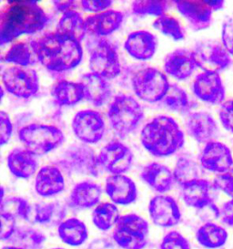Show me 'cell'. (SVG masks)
Segmentation results:
<instances>
[{"label": "cell", "mask_w": 233, "mask_h": 249, "mask_svg": "<svg viewBox=\"0 0 233 249\" xmlns=\"http://www.w3.org/2000/svg\"><path fill=\"white\" fill-rule=\"evenodd\" d=\"M72 130L76 137L85 144H95L104 137L106 124L98 110H82L73 117Z\"/></svg>", "instance_id": "obj_12"}, {"label": "cell", "mask_w": 233, "mask_h": 249, "mask_svg": "<svg viewBox=\"0 0 233 249\" xmlns=\"http://www.w3.org/2000/svg\"><path fill=\"white\" fill-rule=\"evenodd\" d=\"M175 182L183 186L187 183L200 179V167L195 160L189 156H181L173 170Z\"/></svg>", "instance_id": "obj_37"}, {"label": "cell", "mask_w": 233, "mask_h": 249, "mask_svg": "<svg viewBox=\"0 0 233 249\" xmlns=\"http://www.w3.org/2000/svg\"><path fill=\"white\" fill-rule=\"evenodd\" d=\"M101 196L100 185L90 181H83L73 187L69 195V204L80 210L89 209L100 204Z\"/></svg>", "instance_id": "obj_26"}, {"label": "cell", "mask_w": 233, "mask_h": 249, "mask_svg": "<svg viewBox=\"0 0 233 249\" xmlns=\"http://www.w3.org/2000/svg\"><path fill=\"white\" fill-rule=\"evenodd\" d=\"M59 164L68 174L98 178L101 175V163L99 155L87 145H74L62 154Z\"/></svg>", "instance_id": "obj_8"}, {"label": "cell", "mask_w": 233, "mask_h": 249, "mask_svg": "<svg viewBox=\"0 0 233 249\" xmlns=\"http://www.w3.org/2000/svg\"><path fill=\"white\" fill-rule=\"evenodd\" d=\"M80 82L83 85L85 99L96 107H100L109 100L111 94L107 79L98 74L89 72L81 77Z\"/></svg>", "instance_id": "obj_28"}, {"label": "cell", "mask_w": 233, "mask_h": 249, "mask_svg": "<svg viewBox=\"0 0 233 249\" xmlns=\"http://www.w3.org/2000/svg\"><path fill=\"white\" fill-rule=\"evenodd\" d=\"M141 144L155 157L176 154L185 143V135L178 122L167 115L153 118L142 128Z\"/></svg>", "instance_id": "obj_3"}, {"label": "cell", "mask_w": 233, "mask_h": 249, "mask_svg": "<svg viewBox=\"0 0 233 249\" xmlns=\"http://www.w3.org/2000/svg\"><path fill=\"white\" fill-rule=\"evenodd\" d=\"M213 186L217 190L233 198V167L224 174L216 176L213 181Z\"/></svg>", "instance_id": "obj_43"}, {"label": "cell", "mask_w": 233, "mask_h": 249, "mask_svg": "<svg viewBox=\"0 0 233 249\" xmlns=\"http://www.w3.org/2000/svg\"><path fill=\"white\" fill-rule=\"evenodd\" d=\"M18 139L35 156H43L60 146L65 135L56 125L31 124L18 131Z\"/></svg>", "instance_id": "obj_5"}, {"label": "cell", "mask_w": 233, "mask_h": 249, "mask_svg": "<svg viewBox=\"0 0 233 249\" xmlns=\"http://www.w3.org/2000/svg\"><path fill=\"white\" fill-rule=\"evenodd\" d=\"M140 177L151 189L160 194L171 190L175 183L173 172L160 162H150L142 169Z\"/></svg>", "instance_id": "obj_24"}, {"label": "cell", "mask_w": 233, "mask_h": 249, "mask_svg": "<svg viewBox=\"0 0 233 249\" xmlns=\"http://www.w3.org/2000/svg\"><path fill=\"white\" fill-rule=\"evenodd\" d=\"M221 223L233 227V198L225 202L219 208V218Z\"/></svg>", "instance_id": "obj_49"}, {"label": "cell", "mask_w": 233, "mask_h": 249, "mask_svg": "<svg viewBox=\"0 0 233 249\" xmlns=\"http://www.w3.org/2000/svg\"><path fill=\"white\" fill-rule=\"evenodd\" d=\"M163 68L165 73L176 80H187L198 68L193 51L178 49L168 53L164 59Z\"/></svg>", "instance_id": "obj_20"}, {"label": "cell", "mask_w": 233, "mask_h": 249, "mask_svg": "<svg viewBox=\"0 0 233 249\" xmlns=\"http://www.w3.org/2000/svg\"><path fill=\"white\" fill-rule=\"evenodd\" d=\"M65 210L59 203H40L31 205L29 221L31 224L49 225L62 220Z\"/></svg>", "instance_id": "obj_33"}, {"label": "cell", "mask_w": 233, "mask_h": 249, "mask_svg": "<svg viewBox=\"0 0 233 249\" xmlns=\"http://www.w3.org/2000/svg\"><path fill=\"white\" fill-rule=\"evenodd\" d=\"M65 177L56 165H46L39 169L35 178V191L42 197L57 196L65 189Z\"/></svg>", "instance_id": "obj_22"}, {"label": "cell", "mask_w": 233, "mask_h": 249, "mask_svg": "<svg viewBox=\"0 0 233 249\" xmlns=\"http://www.w3.org/2000/svg\"><path fill=\"white\" fill-rule=\"evenodd\" d=\"M102 168L111 175H124L133 163V153L119 141H112L103 147L99 154Z\"/></svg>", "instance_id": "obj_13"}, {"label": "cell", "mask_w": 233, "mask_h": 249, "mask_svg": "<svg viewBox=\"0 0 233 249\" xmlns=\"http://www.w3.org/2000/svg\"><path fill=\"white\" fill-rule=\"evenodd\" d=\"M155 30L160 31L163 35L171 37L173 40L180 41L185 38V31L180 21L172 16L163 15L159 17L152 23Z\"/></svg>", "instance_id": "obj_39"}, {"label": "cell", "mask_w": 233, "mask_h": 249, "mask_svg": "<svg viewBox=\"0 0 233 249\" xmlns=\"http://www.w3.org/2000/svg\"><path fill=\"white\" fill-rule=\"evenodd\" d=\"M160 249H191L189 240L178 231H170L164 235Z\"/></svg>", "instance_id": "obj_42"}, {"label": "cell", "mask_w": 233, "mask_h": 249, "mask_svg": "<svg viewBox=\"0 0 233 249\" xmlns=\"http://www.w3.org/2000/svg\"><path fill=\"white\" fill-rule=\"evenodd\" d=\"M90 71L107 80L116 78L121 72V64L116 48L107 39H100L89 55Z\"/></svg>", "instance_id": "obj_10"}, {"label": "cell", "mask_w": 233, "mask_h": 249, "mask_svg": "<svg viewBox=\"0 0 233 249\" xmlns=\"http://www.w3.org/2000/svg\"><path fill=\"white\" fill-rule=\"evenodd\" d=\"M51 96L59 106H74L85 99L81 82L61 80L52 86Z\"/></svg>", "instance_id": "obj_29"}, {"label": "cell", "mask_w": 233, "mask_h": 249, "mask_svg": "<svg viewBox=\"0 0 233 249\" xmlns=\"http://www.w3.org/2000/svg\"><path fill=\"white\" fill-rule=\"evenodd\" d=\"M113 5V1L111 0H83L80 1V6L84 11L90 13H101L109 10Z\"/></svg>", "instance_id": "obj_48"}, {"label": "cell", "mask_w": 233, "mask_h": 249, "mask_svg": "<svg viewBox=\"0 0 233 249\" xmlns=\"http://www.w3.org/2000/svg\"><path fill=\"white\" fill-rule=\"evenodd\" d=\"M105 192L116 205H131L138 197L136 183L125 175H111L107 177Z\"/></svg>", "instance_id": "obj_19"}, {"label": "cell", "mask_w": 233, "mask_h": 249, "mask_svg": "<svg viewBox=\"0 0 233 249\" xmlns=\"http://www.w3.org/2000/svg\"><path fill=\"white\" fill-rule=\"evenodd\" d=\"M158 39L149 30H136L131 33L124 48L132 59L139 61H147L152 59L157 51Z\"/></svg>", "instance_id": "obj_21"}, {"label": "cell", "mask_w": 233, "mask_h": 249, "mask_svg": "<svg viewBox=\"0 0 233 249\" xmlns=\"http://www.w3.org/2000/svg\"><path fill=\"white\" fill-rule=\"evenodd\" d=\"M162 103L167 110L174 112H185L191 108V102L188 93L177 84H170Z\"/></svg>", "instance_id": "obj_38"}, {"label": "cell", "mask_w": 233, "mask_h": 249, "mask_svg": "<svg viewBox=\"0 0 233 249\" xmlns=\"http://www.w3.org/2000/svg\"><path fill=\"white\" fill-rule=\"evenodd\" d=\"M197 66L203 72L218 73L232 64V58L222 43L213 40L199 42L193 50Z\"/></svg>", "instance_id": "obj_11"}, {"label": "cell", "mask_w": 233, "mask_h": 249, "mask_svg": "<svg viewBox=\"0 0 233 249\" xmlns=\"http://www.w3.org/2000/svg\"><path fill=\"white\" fill-rule=\"evenodd\" d=\"M119 210L115 204L104 202L95 206L92 211V223L100 231H109L115 227L119 218Z\"/></svg>", "instance_id": "obj_34"}, {"label": "cell", "mask_w": 233, "mask_h": 249, "mask_svg": "<svg viewBox=\"0 0 233 249\" xmlns=\"http://www.w3.org/2000/svg\"><path fill=\"white\" fill-rule=\"evenodd\" d=\"M17 219L6 213H1V231L0 239L2 241H9L17 231Z\"/></svg>", "instance_id": "obj_45"}, {"label": "cell", "mask_w": 233, "mask_h": 249, "mask_svg": "<svg viewBox=\"0 0 233 249\" xmlns=\"http://www.w3.org/2000/svg\"><path fill=\"white\" fill-rule=\"evenodd\" d=\"M7 165L17 178L29 179L35 175L38 167L36 156L26 148H15L7 157Z\"/></svg>", "instance_id": "obj_25"}, {"label": "cell", "mask_w": 233, "mask_h": 249, "mask_svg": "<svg viewBox=\"0 0 233 249\" xmlns=\"http://www.w3.org/2000/svg\"><path fill=\"white\" fill-rule=\"evenodd\" d=\"M46 240L47 236L41 231L33 227H17L9 241L23 249H41Z\"/></svg>", "instance_id": "obj_36"}, {"label": "cell", "mask_w": 233, "mask_h": 249, "mask_svg": "<svg viewBox=\"0 0 233 249\" xmlns=\"http://www.w3.org/2000/svg\"><path fill=\"white\" fill-rule=\"evenodd\" d=\"M218 117L223 128L228 132L233 133V99L221 104Z\"/></svg>", "instance_id": "obj_46"}, {"label": "cell", "mask_w": 233, "mask_h": 249, "mask_svg": "<svg viewBox=\"0 0 233 249\" xmlns=\"http://www.w3.org/2000/svg\"><path fill=\"white\" fill-rule=\"evenodd\" d=\"M189 136L199 143H208L218 136V127L211 113L200 110L188 115L185 122Z\"/></svg>", "instance_id": "obj_18"}, {"label": "cell", "mask_w": 233, "mask_h": 249, "mask_svg": "<svg viewBox=\"0 0 233 249\" xmlns=\"http://www.w3.org/2000/svg\"><path fill=\"white\" fill-rule=\"evenodd\" d=\"M57 31L80 42L87 33L86 18L76 10L67 11L58 20Z\"/></svg>", "instance_id": "obj_32"}, {"label": "cell", "mask_w": 233, "mask_h": 249, "mask_svg": "<svg viewBox=\"0 0 233 249\" xmlns=\"http://www.w3.org/2000/svg\"><path fill=\"white\" fill-rule=\"evenodd\" d=\"M202 168L216 174H224L233 167V154L225 143L211 141L206 143L200 156Z\"/></svg>", "instance_id": "obj_16"}, {"label": "cell", "mask_w": 233, "mask_h": 249, "mask_svg": "<svg viewBox=\"0 0 233 249\" xmlns=\"http://www.w3.org/2000/svg\"><path fill=\"white\" fill-rule=\"evenodd\" d=\"M36 59L54 72L67 71L79 66L83 59L80 41L59 33L49 32L30 41Z\"/></svg>", "instance_id": "obj_1"}, {"label": "cell", "mask_w": 233, "mask_h": 249, "mask_svg": "<svg viewBox=\"0 0 233 249\" xmlns=\"http://www.w3.org/2000/svg\"><path fill=\"white\" fill-rule=\"evenodd\" d=\"M49 17L36 1H8L0 12V45L43 30Z\"/></svg>", "instance_id": "obj_2"}, {"label": "cell", "mask_w": 233, "mask_h": 249, "mask_svg": "<svg viewBox=\"0 0 233 249\" xmlns=\"http://www.w3.org/2000/svg\"><path fill=\"white\" fill-rule=\"evenodd\" d=\"M53 5L58 11L64 14L67 11L75 10L76 1H53Z\"/></svg>", "instance_id": "obj_50"}, {"label": "cell", "mask_w": 233, "mask_h": 249, "mask_svg": "<svg viewBox=\"0 0 233 249\" xmlns=\"http://www.w3.org/2000/svg\"><path fill=\"white\" fill-rule=\"evenodd\" d=\"M131 83L138 99L150 103L162 101L170 86L166 73L154 67L137 71L132 76Z\"/></svg>", "instance_id": "obj_7"}, {"label": "cell", "mask_w": 233, "mask_h": 249, "mask_svg": "<svg viewBox=\"0 0 233 249\" xmlns=\"http://www.w3.org/2000/svg\"><path fill=\"white\" fill-rule=\"evenodd\" d=\"M150 225L136 213L120 215L113 229L112 237L122 249H144L148 245Z\"/></svg>", "instance_id": "obj_6"}, {"label": "cell", "mask_w": 233, "mask_h": 249, "mask_svg": "<svg viewBox=\"0 0 233 249\" xmlns=\"http://www.w3.org/2000/svg\"><path fill=\"white\" fill-rule=\"evenodd\" d=\"M167 9V1L139 0L133 1L131 4V11L137 16H155L159 18L165 15Z\"/></svg>", "instance_id": "obj_41"}, {"label": "cell", "mask_w": 233, "mask_h": 249, "mask_svg": "<svg viewBox=\"0 0 233 249\" xmlns=\"http://www.w3.org/2000/svg\"><path fill=\"white\" fill-rule=\"evenodd\" d=\"M211 188V183L203 178L192 181L182 186V199L189 207L201 210L213 203Z\"/></svg>", "instance_id": "obj_27"}, {"label": "cell", "mask_w": 233, "mask_h": 249, "mask_svg": "<svg viewBox=\"0 0 233 249\" xmlns=\"http://www.w3.org/2000/svg\"><path fill=\"white\" fill-rule=\"evenodd\" d=\"M221 43L233 57V15L227 16L221 28Z\"/></svg>", "instance_id": "obj_44"}, {"label": "cell", "mask_w": 233, "mask_h": 249, "mask_svg": "<svg viewBox=\"0 0 233 249\" xmlns=\"http://www.w3.org/2000/svg\"><path fill=\"white\" fill-rule=\"evenodd\" d=\"M175 5L180 14L189 23L191 30L200 31L211 26L213 10L208 1L182 0L175 1Z\"/></svg>", "instance_id": "obj_17"}, {"label": "cell", "mask_w": 233, "mask_h": 249, "mask_svg": "<svg viewBox=\"0 0 233 249\" xmlns=\"http://www.w3.org/2000/svg\"><path fill=\"white\" fill-rule=\"evenodd\" d=\"M63 249V248H54V249Z\"/></svg>", "instance_id": "obj_53"}, {"label": "cell", "mask_w": 233, "mask_h": 249, "mask_svg": "<svg viewBox=\"0 0 233 249\" xmlns=\"http://www.w3.org/2000/svg\"><path fill=\"white\" fill-rule=\"evenodd\" d=\"M123 20L124 14L122 12L109 9L101 13L87 17V31L95 36L106 37L118 30Z\"/></svg>", "instance_id": "obj_23"}, {"label": "cell", "mask_w": 233, "mask_h": 249, "mask_svg": "<svg viewBox=\"0 0 233 249\" xmlns=\"http://www.w3.org/2000/svg\"><path fill=\"white\" fill-rule=\"evenodd\" d=\"M2 59L14 66L29 67L36 63V57L30 42H17L7 50Z\"/></svg>", "instance_id": "obj_35"}, {"label": "cell", "mask_w": 233, "mask_h": 249, "mask_svg": "<svg viewBox=\"0 0 233 249\" xmlns=\"http://www.w3.org/2000/svg\"><path fill=\"white\" fill-rule=\"evenodd\" d=\"M210 7L212 8L213 11H218L224 7V1L218 0V1H208Z\"/></svg>", "instance_id": "obj_51"}, {"label": "cell", "mask_w": 233, "mask_h": 249, "mask_svg": "<svg viewBox=\"0 0 233 249\" xmlns=\"http://www.w3.org/2000/svg\"><path fill=\"white\" fill-rule=\"evenodd\" d=\"M31 205L25 198L19 196H9L1 201L0 211L17 218L29 221Z\"/></svg>", "instance_id": "obj_40"}, {"label": "cell", "mask_w": 233, "mask_h": 249, "mask_svg": "<svg viewBox=\"0 0 233 249\" xmlns=\"http://www.w3.org/2000/svg\"><path fill=\"white\" fill-rule=\"evenodd\" d=\"M2 83L10 94L20 99H29L39 89L38 74L29 67H8L2 73Z\"/></svg>", "instance_id": "obj_9"}, {"label": "cell", "mask_w": 233, "mask_h": 249, "mask_svg": "<svg viewBox=\"0 0 233 249\" xmlns=\"http://www.w3.org/2000/svg\"><path fill=\"white\" fill-rule=\"evenodd\" d=\"M2 249H23L21 248H18V247H16V246H7V247H4L2 248Z\"/></svg>", "instance_id": "obj_52"}, {"label": "cell", "mask_w": 233, "mask_h": 249, "mask_svg": "<svg viewBox=\"0 0 233 249\" xmlns=\"http://www.w3.org/2000/svg\"><path fill=\"white\" fill-rule=\"evenodd\" d=\"M107 116L113 132L119 138H125L136 130L144 117V111L134 97L120 93L110 103Z\"/></svg>", "instance_id": "obj_4"}, {"label": "cell", "mask_w": 233, "mask_h": 249, "mask_svg": "<svg viewBox=\"0 0 233 249\" xmlns=\"http://www.w3.org/2000/svg\"><path fill=\"white\" fill-rule=\"evenodd\" d=\"M13 133V124L11 119L5 110L0 112V145L4 146L11 139Z\"/></svg>", "instance_id": "obj_47"}, {"label": "cell", "mask_w": 233, "mask_h": 249, "mask_svg": "<svg viewBox=\"0 0 233 249\" xmlns=\"http://www.w3.org/2000/svg\"><path fill=\"white\" fill-rule=\"evenodd\" d=\"M192 90L200 101L211 105L223 103L225 99L223 81L219 74L215 72L198 74L192 83Z\"/></svg>", "instance_id": "obj_15"}, {"label": "cell", "mask_w": 233, "mask_h": 249, "mask_svg": "<svg viewBox=\"0 0 233 249\" xmlns=\"http://www.w3.org/2000/svg\"><path fill=\"white\" fill-rule=\"evenodd\" d=\"M228 237L229 234L225 228L212 222L204 224L196 232L197 241L205 249L222 248L228 240Z\"/></svg>", "instance_id": "obj_31"}, {"label": "cell", "mask_w": 233, "mask_h": 249, "mask_svg": "<svg viewBox=\"0 0 233 249\" xmlns=\"http://www.w3.org/2000/svg\"><path fill=\"white\" fill-rule=\"evenodd\" d=\"M149 214L153 224L162 228L176 227L182 221V212L174 198L159 195L150 201Z\"/></svg>", "instance_id": "obj_14"}, {"label": "cell", "mask_w": 233, "mask_h": 249, "mask_svg": "<svg viewBox=\"0 0 233 249\" xmlns=\"http://www.w3.org/2000/svg\"><path fill=\"white\" fill-rule=\"evenodd\" d=\"M58 234L60 240L66 245L80 247L88 238V229L82 220L70 217L58 225Z\"/></svg>", "instance_id": "obj_30"}]
</instances>
